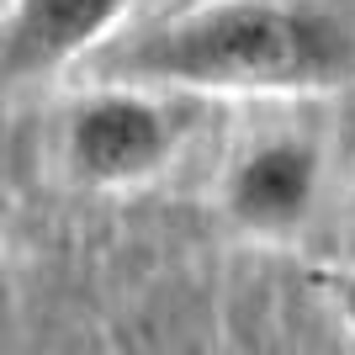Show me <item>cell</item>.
I'll return each mask as SVG.
<instances>
[{"label": "cell", "instance_id": "obj_1", "mask_svg": "<svg viewBox=\"0 0 355 355\" xmlns=\"http://www.w3.org/2000/svg\"><path fill=\"white\" fill-rule=\"evenodd\" d=\"M112 74L154 90L302 96L355 80V32L286 0H207L122 48Z\"/></svg>", "mask_w": 355, "mask_h": 355}, {"label": "cell", "instance_id": "obj_2", "mask_svg": "<svg viewBox=\"0 0 355 355\" xmlns=\"http://www.w3.org/2000/svg\"><path fill=\"white\" fill-rule=\"evenodd\" d=\"M186 138V112L138 85H106L64 117V164L90 191L144 186L175 159Z\"/></svg>", "mask_w": 355, "mask_h": 355}, {"label": "cell", "instance_id": "obj_3", "mask_svg": "<svg viewBox=\"0 0 355 355\" xmlns=\"http://www.w3.org/2000/svg\"><path fill=\"white\" fill-rule=\"evenodd\" d=\"M324 159L297 138H266L244 148L223 180V212L254 239H286L313 218Z\"/></svg>", "mask_w": 355, "mask_h": 355}, {"label": "cell", "instance_id": "obj_4", "mask_svg": "<svg viewBox=\"0 0 355 355\" xmlns=\"http://www.w3.org/2000/svg\"><path fill=\"white\" fill-rule=\"evenodd\" d=\"M133 0H16L0 21V74L37 80L85 59L128 16Z\"/></svg>", "mask_w": 355, "mask_h": 355}, {"label": "cell", "instance_id": "obj_5", "mask_svg": "<svg viewBox=\"0 0 355 355\" xmlns=\"http://www.w3.org/2000/svg\"><path fill=\"white\" fill-rule=\"evenodd\" d=\"M313 282H318V292L329 297V308L340 313V324L355 334V266L350 270H318Z\"/></svg>", "mask_w": 355, "mask_h": 355}]
</instances>
